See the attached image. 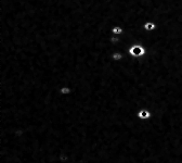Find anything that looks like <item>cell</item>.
Returning <instances> with one entry per match:
<instances>
[{"label":"cell","mask_w":182,"mask_h":163,"mask_svg":"<svg viewBox=\"0 0 182 163\" xmlns=\"http://www.w3.org/2000/svg\"><path fill=\"white\" fill-rule=\"evenodd\" d=\"M146 48L142 44H132L128 48V55L134 59H143L146 55Z\"/></svg>","instance_id":"6da1fadb"},{"label":"cell","mask_w":182,"mask_h":163,"mask_svg":"<svg viewBox=\"0 0 182 163\" xmlns=\"http://www.w3.org/2000/svg\"><path fill=\"white\" fill-rule=\"evenodd\" d=\"M153 117V112L148 108H143L139 110L138 112V119L140 121H150Z\"/></svg>","instance_id":"7a4b0ae2"},{"label":"cell","mask_w":182,"mask_h":163,"mask_svg":"<svg viewBox=\"0 0 182 163\" xmlns=\"http://www.w3.org/2000/svg\"><path fill=\"white\" fill-rule=\"evenodd\" d=\"M143 30H144L145 32H148V33L154 32L155 30H157V25L154 23V22L148 21V22H145V23L143 24Z\"/></svg>","instance_id":"3957f363"},{"label":"cell","mask_w":182,"mask_h":163,"mask_svg":"<svg viewBox=\"0 0 182 163\" xmlns=\"http://www.w3.org/2000/svg\"><path fill=\"white\" fill-rule=\"evenodd\" d=\"M112 60H113L114 62H120L122 60H124L125 55L122 52H120V51L116 50V51H113V53H112Z\"/></svg>","instance_id":"277c9868"},{"label":"cell","mask_w":182,"mask_h":163,"mask_svg":"<svg viewBox=\"0 0 182 163\" xmlns=\"http://www.w3.org/2000/svg\"><path fill=\"white\" fill-rule=\"evenodd\" d=\"M72 92H73V89H72V88L69 87V86H67V85L61 86L60 89H59V92H60V95H61V96H64V97L69 96V95L72 94Z\"/></svg>","instance_id":"5b68a950"},{"label":"cell","mask_w":182,"mask_h":163,"mask_svg":"<svg viewBox=\"0 0 182 163\" xmlns=\"http://www.w3.org/2000/svg\"><path fill=\"white\" fill-rule=\"evenodd\" d=\"M124 28L122 27L120 25H114L112 27V34L115 35V36H122L124 34Z\"/></svg>","instance_id":"8992f818"},{"label":"cell","mask_w":182,"mask_h":163,"mask_svg":"<svg viewBox=\"0 0 182 163\" xmlns=\"http://www.w3.org/2000/svg\"><path fill=\"white\" fill-rule=\"evenodd\" d=\"M110 42L113 46H118L120 43V36H115V35H112L111 38H110Z\"/></svg>","instance_id":"52a82bcc"}]
</instances>
